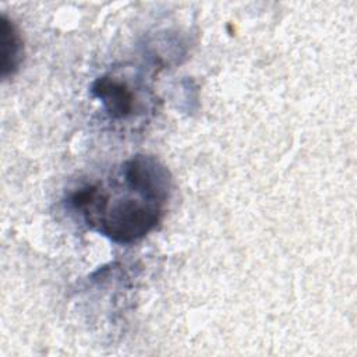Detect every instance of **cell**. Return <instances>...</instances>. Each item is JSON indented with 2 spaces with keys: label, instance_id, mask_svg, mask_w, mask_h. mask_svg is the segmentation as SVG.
I'll list each match as a JSON object with an SVG mask.
<instances>
[{
  "label": "cell",
  "instance_id": "2",
  "mask_svg": "<svg viewBox=\"0 0 357 357\" xmlns=\"http://www.w3.org/2000/svg\"><path fill=\"white\" fill-rule=\"evenodd\" d=\"M141 88L126 75L106 73L91 85V93L102 103L106 116L114 121L132 119L144 112Z\"/></svg>",
  "mask_w": 357,
  "mask_h": 357
},
{
  "label": "cell",
  "instance_id": "1",
  "mask_svg": "<svg viewBox=\"0 0 357 357\" xmlns=\"http://www.w3.org/2000/svg\"><path fill=\"white\" fill-rule=\"evenodd\" d=\"M172 190V174L158 158L135 155L106 177L74 190L68 205L91 230L113 243L131 244L163 220Z\"/></svg>",
  "mask_w": 357,
  "mask_h": 357
},
{
  "label": "cell",
  "instance_id": "3",
  "mask_svg": "<svg viewBox=\"0 0 357 357\" xmlns=\"http://www.w3.org/2000/svg\"><path fill=\"white\" fill-rule=\"evenodd\" d=\"M0 47H1V77L14 75L24 57V42L17 25L4 14L0 18Z\"/></svg>",
  "mask_w": 357,
  "mask_h": 357
}]
</instances>
